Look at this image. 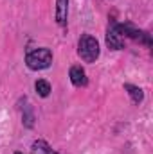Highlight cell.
I'll return each instance as SVG.
<instances>
[{
    "mask_svg": "<svg viewBox=\"0 0 153 154\" xmlns=\"http://www.w3.org/2000/svg\"><path fill=\"white\" fill-rule=\"evenodd\" d=\"M25 65L33 72L47 70L52 65V50L47 48V47H38V48L27 50V54H25Z\"/></svg>",
    "mask_w": 153,
    "mask_h": 154,
    "instance_id": "cell-1",
    "label": "cell"
},
{
    "mask_svg": "<svg viewBox=\"0 0 153 154\" xmlns=\"http://www.w3.org/2000/svg\"><path fill=\"white\" fill-rule=\"evenodd\" d=\"M101 54L99 41L94 38L92 34H83L77 41V56L85 63H94Z\"/></svg>",
    "mask_w": 153,
    "mask_h": 154,
    "instance_id": "cell-2",
    "label": "cell"
},
{
    "mask_svg": "<svg viewBox=\"0 0 153 154\" xmlns=\"http://www.w3.org/2000/svg\"><path fill=\"white\" fill-rule=\"evenodd\" d=\"M112 27L115 29V32H117L121 38L135 39V41H139V43H142V45H146V47H151V43H153L151 36H150L146 31L135 27V25L130 23V22H124V23H112Z\"/></svg>",
    "mask_w": 153,
    "mask_h": 154,
    "instance_id": "cell-3",
    "label": "cell"
},
{
    "mask_svg": "<svg viewBox=\"0 0 153 154\" xmlns=\"http://www.w3.org/2000/svg\"><path fill=\"white\" fill-rule=\"evenodd\" d=\"M69 77H70V82L76 86V88H85L88 84V77H86V72L81 65H74L70 66V72H69Z\"/></svg>",
    "mask_w": 153,
    "mask_h": 154,
    "instance_id": "cell-4",
    "label": "cell"
},
{
    "mask_svg": "<svg viewBox=\"0 0 153 154\" xmlns=\"http://www.w3.org/2000/svg\"><path fill=\"white\" fill-rule=\"evenodd\" d=\"M106 47L110 48V50H122L124 48V38H121L117 32H115V29L112 27V23L108 25V29H106Z\"/></svg>",
    "mask_w": 153,
    "mask_h": 154,
    "instance_id": "cell-5",
    "label": "cell"
},
{
    "mask_svg": "<svg viewBox=\"0 0 153 154\" xmlns=\"http://www.w3.org/2000/svg\"><path fill=\"white\" fill-rule=\"evenodd\" d=\"M56 23L60 27L67 25V18H69V0H56V13H54Z\"/></svg>",
    "mask_w": 153,
    "mask_h": 154,
    "instance_id": "cell-6",
    "label": "cell"
},
{
    "mask_svg": "<svg viewBox=\"0 0 153 154\" xmlns=\"http://www.w3.org/2000/svg\"><path fill=\"white\" fill-rule=\"evenodd\" d=\"M122 88H124V91L128 93V97L132 99L133 104H141V102L144 100V90H142V88H139V86H135V84H130V82H124Z\"/></svg>",
    "mask_w": 153,
    "mask_h": 154,
    "instance_id": "cell-7",
    "label": "cell"
},
{
    "mask_svg": "<svg viewBox=\"0 0 153 154\" xmlns=\"http://www.w3.org/2000/svg\"><path fill=\"white\" fill-rule=\"evenodd\" d=\"M31 154H58V152H56L45 140L38 138V140H34L33 145H31Z\"/></svg>",
    "mask_w": 153,
    "mask_h": 154,
    "instance_id": "cell-8",
    "label": "cell"
},
{
    "mask_svg": "<svg viewBox=\"0 0 153 154\" xmlns=\"http://www.w3.org/2000/svg\"><path fill=\"white\" fill-rule=\"evenodd\" d=\"M34 120H36V116H34V111H33V106L25 104L24 109H22V124H24V127L33 129L34 127Z\"/></svg>",
    "mask_w": 153,
    "mask_h": 154,
    "instance_id": "cell-9",
    "label": "cell"
},
{
    "mask_svg": "<svg viewBox=\"0 0 153 154\" xmlns=\"http://www.w3.org/2000/svg\"><path fill=\"white\" fill-rule=\"evenodd\" d=\"M34 90H36V93H38L41 99H47V97L50 95V91H52L50 82L45 81V79H38V81L34 82Z\"/></svg>",
    "mask_w": 153,
    "mask_h": 154,
    "instance_id": "cell-10",
    "label": "cell"
},
{
    "mask_svg": "<svg viewBox=\"0 0 153 154\" xmlns=\"http://www.w3.org/2000/svg\"><path fill=\"white\" fill-rule=\"evenodd\" d=\"M15 154H24V152H20V151H16V152H15Z\"/></svg>",
    "mask_w": 153,
    "mask_h": 154,
    "instance_id": "cell-11",
    "label": "cell"
}]
</instances>
